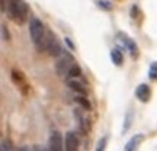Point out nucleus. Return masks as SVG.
<instances>
[{"label":"nucleus","mask_w":157,"mask_h":151,"mask_svg":"<svg viewBox=\"0 0 157 151\" xmlns=\"http://www.w3.org/2000/svg\"><path fill=\"white\" fill-rule=\"evenodd\" d=\"M131 123H132V112L129 111V112L125 115V125H124V128H122L124 132H127V131H128L129 126H131Z\"/></svg>","instance_id":"nucleus-19"},{"label":"nucleus","mask_w":157,"mask_h":151,"mask_svg":"<svg viewBox=\"0 0 157 151\" xmlns=\"http://www.w3.org/2000/svg\"><path fill=\"white\" fill-rule=\"evenodd\" d=\"M135 96H137V99L143 103H146L148 102L150 99V87H148V84L146 83H141L137 89H135Z\"/></svg>","instance_id":"nucleus-7"},{"label":"nucleus","mask_w":157,"mask_h":151,"mask_svg":"<svg viewBox=\"0 0 157 151\" xmlns=\"http://www.w3.org/2000/svg\"><path fill=\"white\" fill-rule=\"evenodd\" d=\"M143 141H144V135H143V134H135L134 137H132V138L127 142V145H125V151L135 150V148L140 145Z\"/></svg>","instance_id":"nucleus-12"},{"label":"nucleus","mask_w":157,"mask_h":151,"mask_svg":"<svg viewBox=\"0 0 157 151\" xmlns=\"http://www.w3.org/2000/svg\"><path fill=\"white\" fill-rule=\"evenodd\" d=\"M67 86L77 95H87V87L86 84L80 80V77H70L67 78Z\"/></svg>","instance_id":"nucleus-6"},{"label":"nucleus","mask_w":157,"mask_h":151,"mask_svg":"<svg viewBox=\"0 0 157 151\" xmlns=\"http://www.w3.org/2000/svg\"><path fill=\"white\" fill-rule=\"evenodd\" d=\"M106 141H108V138L106 137H103L99 142H98V147H96V150L98 151H102V150H105V145H106Z\"/></svg>","instance_id":"nucleus-21"},{"label":"nucleus","mask_w":157,"mask_h":151,"mask_svg":"<svg viewBox=\"0 0 157 151\" xmlns=\"http://www.w3.org/2000/svg\"><path fill=\"white\" fill-rule=\"evenodd\" d=\"M47 52H48L51 57H60L61 55L63 48H61L60 41L57 39V36L52 38V41H51V44H50V47H48V51H47Z\"/></svg>","instance_id":"nucleus-11"},{"label":"nucleus","mask_w":157,"mask_h":151,"mask_svg":"<svg viewBox=\"0 0 157 151\" xmlns=\"http://www.w3.org/2000/svg\"><path fill=\"white\" fill-rule=\"evenodd\" d=\"M117 39H118V44L121 45V47H124L125 50H128V52L131 54L132 58H137V57H138V48H137V45H135V42L132 39L128 38L125 34H118Z\"/></svg>","instance_id":"nucleus-4"},{"label":"nucleus","mask_w":157,"mask_h":151,"mask_svg":"<svg viewBox=\"0 0 157 151\" xmlns=\"http://www.w3.org/2000/svg\"><path fill=\"white\" fill-rule=\"evenodd\" d=\"M6 6H7V2H6V0H2V7H0V9H2V12L6 10Z\"/></svg>","instance_id":"nucleus-23"},{"label":"nucleus","mask_w":157,"mask_h":151,"mask_svg":"<svg viewBox=\"0 0 157 151\" xmlns=\"http://www.w3.org/2000/svg\"><path fill=\"white\" fill-rule=\"evenodd\" d=\"M111 60H112V62L115 64V66H121L124 61V55L122 52L118 50V48H115V50L111 51Z\"/></svg>","instance_id":"nucleus-15"},{"label":"nucleus","mask_w":157,"mask_h":151,"mask_svg":"<svg viewBox=\"0 0 157 151\" xmlns=\"http://www.w3.org/2000/svg\"><path fill=\"white\" fill-rule=\"evenodd\" d=\"M78 144H80V141H78L77 135L74 132H67L66 134V150L76 151L78 148Z\"/></svg>","instance_id":"nucleus-10"},{"label":"nucleus","mask_w":157,"mask_h":151,"mask_svg":"<svg viewBox=\"0 0 157 151\" xmlns=\"http://www.w3.org/2000/svg\"><path fill=\"white\" fill-rule=\"evenodd\" d=\"M2 39L3 41H9L10 39V35H9V31L6 28V25H2Z\"/></svg>","instance_id":"nucleus-20"},{"label":"nucleus","mask_w":157,"mask_h":151,"mask_svg":"<svg viewBox=\"0 0 157 151\" xmlns=\"http://www.w3.org/2000/svg\"><path fill=\"white\" fill-rule=\"evenodd\" d=\"M7 15L17 25H23L28 21L29 7L23 0H9L7 2Z\"/></svg>","instance_id":"nucleus-1"},{"label":"nucleus","mask_w":157,"mask_h":151,"mask_svg":"<svg viewBox=\"0 0 157 151\" xmlns=\"http://www.w3.org/2000/svg\"><path fill=\"white\" fill-rule=\"evenodd\" d=\"M74 118H76V121L78 122V126H80V129H82L83 132H89L90 122H89V119H87V118L83 115L82 109H76V111H74Z\"/></svg>","instance_id":"nucleus-8"},{"label":"nucleus","mask_w":157,"mask_h":151,"mask_svg":"<svg viewBox=\"0 0 157 151\" xmlns=\"http://www.w3.org/2000/svg\"><path fill=\"white\" fill-rule=\"evenodd\" d=\"M76 103H77L78 106L82 108L83 111H90V108H92V105H90L89 99L86 97V95H77L76 96Z\"/></svg>","instance_id":"nucleus-14"},{"label":"nucleus","mask_w":157,"mask_h":151,"mask_svg":"<svg viewBox=\"0 0 157 151\" xmlns=\"http://www.w3.org/2000/svg\"><path fill=\"white\" fill-rule=\"evenodd\" d=\"M64 147V141H63V135L58 131H52L48 138V150L51 151H61Z\"/></svg>","instance_id":"nucleus-5"},{"label":"nucleus","mask_w":157,"mask_h":151,"mask_svg":"<svg viewBox=\"0 0 157 151\" xmlns=\"http://www.w3.org/2000/svg\"><path fill=\"white\" fill-rule=\"evenodd\" d=\"M64 41H66V44L68 45V48H70V50H74V45L71 44V39H70V38H66Z\"/></svg>","instance_id":"nucleus-22"},{"label":"nucleus","mask_w":157,"mask_h":151,"mask_svg":"<svg viewBox=\"0 0 157 151\" xmlns=\"http://www.w3.org/2000/svg\"><path fill=\"white\" fill-rule=\"evenodd\" d=\"M148 77L151 78V80H154V81H157V61H154V62L150 64V68H148Z\"/></svg>","instance_id":"nucleus-18"},{"label":"nucleus","mask_w":157,"mask_h":151,"mask_svg":"<svg viewBox=\"0 0 157 151\" xmlns=\"http://www.w3.org/2000/svg\"><path fill=\"white\" fill-rule=\"evenodd\" d=\"M80 76H82V68H80V66H78L77 62H76L73 67L70 68V71H68V76H67V77L70 78V77H80Z\"/></svg>","instance_id":"nucleus-16"},{"label":"nucleus","mask_w":157,"mask_h":151,"mask_svg":"<svg viewBox=\"0 0 157 151\" xmlns=\"http://www.w3.org/2000/svg\"><path fill=\"white\" fill-rule=\"evenodd\" d=\"M45 34V28L42 22L39 21L38 17H31L29 21V35H31V39L34 44H38L39 39L44 36Z\"/></svg>","instance_id":"nucleus-3"},{"label":"nucleus","mask_w":157,"mask_h":151,"mask_svg":"<svg viewBox=\"0 0 157 151\" xmlns=\"http://www.w3.org/2000/svg\"><path fill=\"white\" fill-rule=\"evenodd\" d=\"M96 5H98V7L99 9H102V10H112V3L111 2H108V0H98L96 2Z\"/></svg>","instance_id":"nucleus-17"},{"label":"nucleus","mask_w":157,"mask_h":151,"mask_svg":"<svg viewBox=\"0 0 157 151\" xmlns=\"http://www.w3.org/2000/svg\"><path fill=\"white\" fill-rule=\"evenodd\" d=\"M12 80H13V83L16 84L17 87H28V84H26V80L23 77V74L21 71H17V70H12Z\"/></svg>","instance_id":"nucleus-13"},{"label":"nucleus","mask_w":157,"mask_h":151,"mask_svg":"<svg viewBox=\"0 0 157 151\" xmlns=\"http://www.w3.org/2000/svg\"><path fill=\"white\" fill-rule=\"evenodd\" d=\"M58 60H57V64H56V71L58 76H68V71H70V68L73 67L76 61H74L73 55L68 52V51H63L61 55L57 57Z\"/></svg>","instance_id":"nucleus-2"},{"label":"nucleus","mask_w":157,"mask_h":151,"mask_svg":"<svg viewBox=\"0 0 157 151\" xmlns=\"http://www.w3.org/2000/svg\"><path fill=\"white\" fill-rule=\"evenodd\" d=\"M56 35L52 34L51 31H47L44 34V36L39 39V42L38 44H35L36 45V48H38V51H48V47H50V44H51V41H52V38H54Z\"/></svg>","instance_id":"nucleus-9"}]
</instances>
